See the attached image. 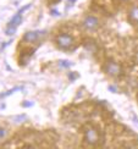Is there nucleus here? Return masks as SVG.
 <instances>
[{"label":"nucleus","mask_w":138,"mask_h":149,"mask_svg":"<svg viewBox=\"0 0 138 149\" xmlns=\"http://www.w3.org/2000/svg\"><path fill=\"white\" fill-rule=\"evenodd\" d=\"M56 44H58L61 49H70L73 45V38L68 34H60L56 38Z\"/></svg>","instance_id":"3"},{"label":"nucleus","mask_w":138,"mask_h":149,"mask_svg":"<svg viewBox=\"0 0 138 149\" xmlns=\"http://www.w3.org/2000/svg\"><path fill=\"white\" fill-rule=\"evenodd\" d=\"M21 22H22V15H21V12H17V14L11 18L10 24H11V26H14V27H17Z\"/></svg>","instance_id":"7"},{"label":"nucleus","mask_w":138,"mask_h":149,"mask_svg":"<svg viewBox=\"0 0 138 149\" xmlns=\"http://www.w3.org/2000/svg\"><path fill=\"white\" fill-rule=\"evenodd\" d=\"M40 33L39 31H32V32H27L23 37V40L24 42H28V43H33V42H37L39 39L40 37Z\"/></svg>","instance_id":"5"},{"label":"nucleus","mask_w":138,"mask_h":149,"mask_svg":"<svg viewBox=\"0 0 138 149\" xmlns=\"http://www.w3.org/2000/svg\"><path fill=\"white\" fill-rule=\"evenodd\" d=\"M6 34L8 36H12V34H15V32H16V27H14V26H11V24H9V27L6 28Z\"/></svg>","instance_id":"8"},{"label":"nucleus","mask_w":138,"mask_h":149,"mask_svg":"<svg viewBox=\"0 0 138 149\" xmlns=\"http://www.w3.org/2000/svg\"><path fill=\"white\" fill-rule=\"evenodd\" d=\"M5 134H6V130H4V128H0V138H3Z\"/></svg>","instance_id":"10"},{"label":"nucleus","mask_w":138,"mask_h":149,"mask_svg":"<svg viewBox=\"0 0 138 149\" xmlns=\"http://www.w3.org/2000/svg\"><path fill=\"white\" fill-rule=\"evenodd\" d=\"M122 1H127V0H122Z\"/></svg>","instance_id":"11"},{"label":"nucleus","mask_w":138,"mask_h":149,"mask_svg":"<svg viewBox=\"0 0 138 149\" xmlns=\"http://www.w3.org/2000/svg\"><path fill=\"white\" fill-rule=\"evenodd\" d=\"M84 133V142L88 146H97L99 143L100 136H99V131L97 127H94L93 125H87L83 130Z\"/></svg>","instance_id":"1"},{"label":"nucleus","mask_w":138,"mask_h":149,"mask_svg":"<svg viewBox=\"0 0 138 149\" xmlns=\"http://www.w3.org/2000/svg\"><path fill=\"white\" fill-rule=\"evenodd\" d=\"M98 26H99V21H98L97 17H94V16H87V17L84 18V21H83V27H84L86 29L93 31V29H95Z\"/></svg>","instance_id":"4"},{"label":"nucleus","mask_w":138,"mask_h":149,"mask_svg":"<svg viewBox=\"0 0 138 149\" xmlns=\"http://www.w3.org/2000/svg\"><path fill=\"white\" fill-rule=\"evenodd\" d=\"M128 20L132 23H138V6H133L128 11Z\"/></svg>","instance_id":"6"},{"label":"nucleus","mask_w":138,"mask_h":149,"mask_svg":"<svg viewBox=\"0 0 138 149\" xmlns=\"http://www.w3.org/2000/svg\"><path fill=\"white\" fill-rule=\"evenodd\" d=\"M60 65H61V66H64V67H68V66H71V64L68 63V61H60Z\"/></svg>","instance_id":"9"},{"label":"nucleus","mask_w":138,"mask_h":149,"mask_svg":"<svg viewBox=\"0 0 138 149\" xmlns=\"http://www.w3.org/2000/svg\"><path fill=\"white\" fill-rule=\"evenodd\" d=\"M104 70L106 73L110 74L112 77H118V76H121V73H122L121 65H118L117 63H115V61H108L104 66Z\"/></svg>","instance_id":"2"}]
</instances>
